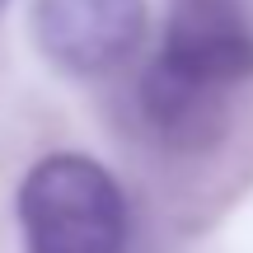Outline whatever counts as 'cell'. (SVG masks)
<instances>
[{
  "instance_id": "1",
  "label": "cell",
  "mask_w": 253,
  "mask_h": 253,
  "mask_svg": "<svg viewBox=\"0 0 253 253\" xmlns=\"http://www.w3.org/2000/svg\"><path fill=\"white\" fill-rule=\"evenodd\" d=\"M19 230L28 253H122L126 197L89 155H47L19 183Z\"/></svg>"
},
{
  "instance_id": "2",
  "label": "cell",
  "mask_w": 253,
  "mask_h": 253,
  "mask_svg": "<svg viewBox=\"0 0 253 253\" xmlns=\"http://www.w3.org/2000/svg\"><path fill=\"white\" fill-rule=\"evenodd\" d=\"M155 66L202 89L230 94L253 80V14L244 0H169Z\"/></svg>"
},
{
  "instance_id": "3",
  "label": "cell",
  "mask_w": 253,
  "mask_h": 253,
  "mask_svg": "<svg viewBox=\"0 0 253 253\" xmlns=\"http://www.w3.org/2000/svg\"><path fill=\"white\" fill-rule=\"evenodd\" d=\"M33 38L56 71H118L145 38V0H38Z\"/></svg>"
},
{
  "instance_id": "4",
  "label": "cell",
  "mask_w": 253,
  "mask_h": 253,
  "mask_svg": "<svg viewBox=\"0 0 253 253\" xmlns=\"http://www.w3.org/2000/svg\"><path fill=\"white\" fill-rule=\"evenodd\" d=\"M225 99L230 94L188 84L155 61L145 66L141 84H136V108H141L145 131L169 150H207L225 131Z\"/></svg>"
},
{
  "instance_id": "5",
  "label": "cell",
  "mask_w": 253,
  "mask_h": 253,
  "mask_svg": "<svg viewBox=\"0 0 253 253\" xmlns=\"http://www.w3.org/2000/svg\"><path fill=\"white\" fill-rule=\"evenodd\" d=\"M5 5H9V0H0V14H5Z\"/></svg>"
}]
</instances>
